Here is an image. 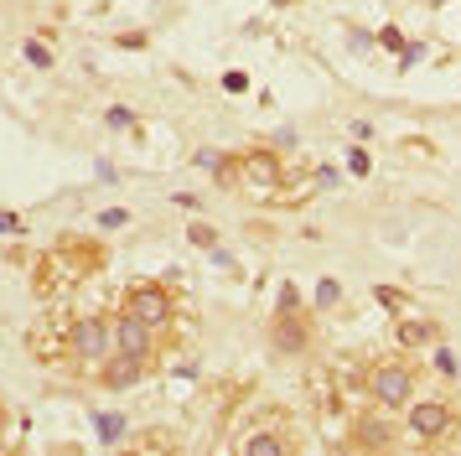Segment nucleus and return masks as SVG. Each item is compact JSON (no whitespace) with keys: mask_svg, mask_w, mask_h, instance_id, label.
Instances as JSON below:
<instances>
[{"mask_svg":"<svg viewBox=\"0 0 461 456\" xmlns=\"http://www.w3.org/2000/svg\"><path fill=\"white\" fill-rule=\"evenodd\" d=\"M451 431H456V410L446 399H420V405H410V435H420V441H446Z\"/></svg>","mask_w":461,"mask_h":456,"instance_id":"423d86ee","label":"nucleus"},{"mask_svg":"<svg viewBox=\"0 0 461 456\" xmlns=\"http://www.w3.org/2000/svg\"><path fill=\"white\" fill-rule=\"evenodd\" d=\"M99 431H104V441L114 446V441L125 435V420H120V415H99Z\"/></svg>","mask_w":461,"mask_h":456,"instance_id":"f8f14e48","label":"nucleus"},{"mask_svg":"<svg viewBox=\"0 0 461 456\" xmlns=\"http://www.w3.org/2000/svg\"><path fill=\"white\" fill-rule=\"evenodd\" d=\"M156 327H146L140 316H130V311H120V322H114V352H135V358H150L156 352V337H150Z\"/></svg>","mask_w":461,"mask_h":456,"instance_id":"6e6552de","label":"nucleus"},{"mask_svg":"<svg viewBox=\"0 0 461 456\" xmlns=\"http://www.w3.org/2000/svg\"><path fill=\"white\" fill-rule=\"evenodd\" d=\"M26 58L37 62V68H47V62H52V52H47L42 41H26Z\"/></svg>","mask_w":461,"mask_h":456,"instance_id":"ddd939ff","label":"nucleus"},{"mask_svg":"<svg viewBox=\"0 0 461 456\" xmlns=\"http://www.w3.org/2000/svg\"><path fill=\"white\" fill-rule=\"evenodd\" d=\"M5 425H11V415H5V405H0V435H5Z\"/></svg>","mask_w":461,"mask_h":456,"instance_id":"f3484780","label":"nucleus"},{"mask_svg":"<svg viewBox=\"0 0 461 456\" xmlns=\"http://www.w3.org/2000/svg\"><path fill=\"white\" fill-rule=\"evenodd\" d=\"M212 239H218V233H212V228H208V223H197V228H192V244H203V249H208V244H212Z\"/></svg>","mask_w":461,"mask_h":456,"instance_id":"2eb2a0df","label":"nucleus"},{"mask_svg":"<svg viewBox=\"0 0 461 456\" xmlns=\"http://www.w3.org/2000/svg\"><path fill=\"white\" fill-rule=\"evenodd\" d=\"M353 446L357 451H389V446H394V441H389V425H384V420H357L353 425Z\"/></svg>","mask_w":461,"mask_h":456,"instance_id":"9d476101","label":"nucleus"},{"mask_svg":"<svg viewBox=\"0 0 461 456\" xmlns=\"http://www.w3.org/2000/svg\"><path fill=\"white\" fill-rule=\"evenodd\" d=\"M0 233H22V218L16 213H0Z\"/></svg>","mask_w":461,"mask_h":456,"instance_id":"dca6fc26","label":"nucleus"},{"mask_svg":"<svg viewBox=\"0 0 461 456\" xmlns=\"http://www.w3.org/2000/svg\"><path fill=\"white\" fill-rule=\"evenodd\" d=\"M229 187H254V192H275L280 187V161H275L270 150H244L233 166H218Z\"/></svg>","mask_w":461,"mask_h":456,"instance_id":"7ed1b4c3","label":"nucleus"},{"mask_svg":"<svg viewBox=\"0 0 461 456\" xmlns=\"http://www.w3.org/2000/svg\"><path fill=\"white\" fill-rule=\"evenodd\" d=\"M363 384H368V394H374L384 410H404L415 399V373L404 369V363H374Z\"/></svg>","mask_w":461,"mask_h":456,"instance_id":"f03ea898","label":"nucleus"},{"mask_svg":"<svg viewBox=\"0 0 461 456\" xmlns=\"http://www.w3.org/2000/svg\"><path fill=\"white\" fill-rule=\"evenodd\" d=\"M150 369V358H135V352H109L104 358V384L109 389H130V384H140Z\"/></svg>","mask_w":461,"mask_h":456,"instance_id":"1a4fd4ad","label":"nucleus"},{"mask_svg":"<svg viewBox=\"0 0 461 456\" xmlns=\"http://www.w3.org/2000/svg\"><path fill=\"white\" fill-rule=\"evenodd\" d=\"M68 352H78L84 363H104L109 352H114V327L99 322V316L73 322V332H68Z\"/></svg>","mask_w":461,"mask_h":456,"instance_id":"39448f33","label":"nucleus"},{"mask_svg":"<svg viewBox=\"0 0 461 456\" xmlns=\"http://www.w3.org/2000/svg\"><path fill=\"white\" fill-rule=\"evenodd\" d=\"M125 311L130 316H140L146 327H167L171 322V296L161 286H130V296H125Z\"/></svg>","mask_w":461,"mask_h":456,"instance_id":"0eeeda50","label":"nucleus"},{"mask_svg":"<svg viewBox=\"0 0 461 456\" xmlns=\"http://www.w3.org/2000/svg\"><path fill=\"white\" fill-rule=\"evenodd\" d=\"M233 451L239 456H291V451H301V441H295V425L285 420V415L265 410V415H254L249 425L239 431Z\"/></svg>","mask_w":461,"mask_h":456,"instance_id":"f257e3e1","label":"nucleus"},{"mask_svg":"<svg viewBox=\"0 0 461 456\" xmlns=\"http://www.w3.org/2000/svg\"><path fill=\"white\" fill-rule=\"evenodd\" d=\"M394 337H399V348H425V342H436V322H425V316H404L394 327Z\"/></svg>","mask_w":461,"mask_h":456,"instance_id":"9b49d317","label":"nucleus"},{"mask_svg":"<svg viewBox=\"0 0 461 456\" xmlns=\"http://www.w3.org/2000/svg\"><path fill=\"white\" fill-rule=\"evenodd\" d=\"M337 296H342V290H337V286H332V280H321V290H316V301H321V306H332Z\"/></svg>","mask_w":461,"mask_h":456,"instance_id":"4468645a","label":"nucleus"},{"mask_svg":"<svg viewBox=\"0 0 461 456\" xmlns=\"http://www.w3.org/2000/svg\"><path fill=\"white\" fill-rule=\"evenodd\" d=\"M270 342H275V352H306V342H312V327L301 322V311H295V290H291V286L280 290V311H275Z\"/></svg>","mask_w":461,"mask_h":456,"instance_id":"20e7f679","label":"nucleus"}]
</instances>
